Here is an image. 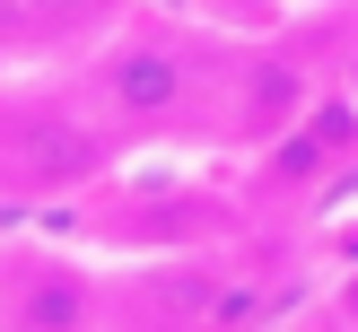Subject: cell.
I'll use <instances>...</instances> for the list:
<instances>
[{"label":"cell","instance_id":"cell-1","mask_svg":"<svg viewBox=\"0 0 358 332\" xmlns=\"http://www.w3.org/2000/svg\"><path fill=\"white\" fill-rule=\"evenodd\" d=\"M227 44L175 0H140L114 35L70 62L79 96L131 157L149 149H219V96H227Z\"/></svg>","mask_w":358,"mask_h":332},{"label":"cell","instance_id":"cell-2","mask_svg":"<svg viewBox=\"0 0 358 332\" xmlns=\"http://www.w3.org/2000/svg\"><path fill=\"white\" fill-rule=\"evenodd\" d=\"M122 166H131V149L96 122L70 70L0 87V201H35V210L96 201Z\"/></svg>","mask_w":358,"mask_h":332},{"label":"cell","instance_id":"cell-3","mask_svg":"<svg viewBox=\"0 0 358 332\" xmlns=\"http://www.w3.org/2000/svg\"><path fill=\"white\" fill-rule=\"evenodd\" d=\"M358 35L332 9H306L271 35H236L227 44V96H219V157H254L324 96L332 79L350 70Z\"/></svg>","mask_w":358,"mask_h":332},{"label":"cell","instance_id":"cell-4","mask_svg":"<svg viewBox=\"0 0 358 332\" xmlns=\"http://www.w3.org/2000/svg\"><path fill=\"white\" fill-rule=\"evenodd\" d=\"M122 280L79 245H0V332H114Z\"/></svg>","mask_w":358,"mask_h":332},{"label":"cell","instance_id":"cell-5","mask_svg":"<svg viewBox=\"0 0 358 332\" xmlns=\"http://www.w3.org/2000/svg\"><path fill=\"white\" fill-rule=\"evenodd\" d=\"M350 166H358V87L332 79L324 96H315L306 114L271 140V149L236 157V175H245L236 192H245V201H262V210H306V201H324Z\"/></svg>","mask_w":358,"mask_h":332},{"label":"cell","instance_id":"cell-6","mask_svg":"<svg viewBox=\"0 0 358 332\" xmlns=\"http://www.w3.org/2000/svg\"><path fill=\"white\" fill-rule=\"evenodd\" d=\"M140 0H35V52H70L79 62L96 35H114Z\"/></svg>","mask_w":358,"mask_h":332},{"label":"cell","instance_id":"cell-7","mask_svg":"<svg viewBox=\"0 0 358 332\" xmlns=\"http://www.w3.org/2000/svg\"><path fill=\"white\" fill-rule=\"evenodd\" d=\"M175 9H192L219 35H271V27H289V17H306V0H175Z\"/></svg>","mask_w":358,"mask_h":332},{"label":"cell","instance_id":"cell-8","mask_svg":"<svg viewBox=\"0 0 358 332\" xmlns=\"http://www.w3.org/2000/svg\"><path fill=\"white\" fill-rule=\"evenodd\" d=\"M35 52V0H0V62Z\"/></svg>","mask_w":358,"mask_h":332}]
</instances>
